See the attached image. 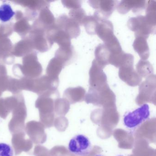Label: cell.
Returning <instances> with one entry per match:
<instances>
[{
  "instance_id": "1",
  "label": "cell",
  "mask_w": 156,
  "mask_h": 156,
  "mask_svg": "<svg viewBox=\"0 0 156 156\" xmlns=\"http://www.w3.org/2000/svg\"><path fill=\"white\" fill-rule=\"evenodd\" d=\"M150 116L149 106L147 104H143L133 111L127 112L124 115V125L129 129H135L148 119Z\"/></svg>"
},
{
  "instance_id": "2",
  "label": "cell",
  "mask_w": 156,
  "mask_h": 156,
  "mask_svg": "<svg viewBox=\"0 0 156 156\" xmlns=\"http://www.w3.org/2000/svg\"><path fill=\"white\" fill-rule=\"evenodd\" d=\"M69 151L78 156L88 155L92 149V145L89 138L83 134H77L69 141L68 146Z\"/></svg>"
},
{
  "instance_id": "3",
  "label": "cell",
  "mask_w": 156,
  "mask_h": 156,
  "mask_svg": "<svg viewBox=\"0 0 156 156\" xmlns=\"http://www.w3.org/2000/svg\"><path fill=\"white\" fill-rule=\"evenodd\" d=\"M127 26L130 30L135 32L136 37L140 36L147 39L150 34L155 33L156 31V28L148 23L144 16L130 18L128 21Z\"/></svg>"
},
{
  "instance_id": "4",
  "label": "cell",
  "mask_w": 156,
  "mask_h": 156,
  "mask_svg": "<svg viewBox=\"0 0 156 156\" xmlns=\"http://www.w3.org/2000/svg\"><path fill=\"white\" fill-rule=\"evenodd\" d=\"M89 5L96 9L94 16L100 20H105L108 19L116 9L119 4L117 1H89Z\"/></svg>"
},
{
  "instance_id": "5",
  "label": "cell",
  "mask_w": 156,
  "mask_h": 156,
  "mask_svg": "<svg viewBox=\"0 0 156 156\" xmlns=\"http://www.w3.org/2000/svg\"><path fill=\"white\" fill-rule=\"evenodd\" d=\"M103 67L94 60L89 72L90 88L100 89L107 85V77L103 71Z\"/></svg>"
},
{
  "instance_id": "6",
  "label": "cell",
  "mask_w": 156,
  "mask_h": 156,
  "mask_svg": "<svg viewBox=\"0 0 156 156\" xmlns=\"http://www.w3.org/2000/svg\"><path fill=\"white\" fill-rule=\"evenodd\" d=\"M119 76L123 82L131 87L139 85L142 80V77L135 70L133 66L120 67L119 71Z\"/></svg>"
},
{
  "instance_id": "7",
  "label": "cell",
  "mask_w": 156,
  "mask_h": 156,
  "mask_svg": "<svg viewBox=\"0 0 156 156\" xmlns=\"http://www.w3.org/2000/svg\"><path fill=\"white\" fill-rule=\"evenodd\" d=\"M146 1L139 0H127L120 2L117 6V9L120 14H125L132 10L133 12H138L145 9Z\"/></svg>"
},
{
  "instance_id": "8",
  "label": "cell",
  "mask_w": 156,
  "mask_h": 156,
  "mask_svg": "<svg viewBox=\"0 0 156 156\" xmlns=\"http://www.w3.org/2000/svg\"><path fill=\"white\" fill-rule=\"evenodd\" d=\"M134 56L130 54L126 53L123 51L118 53L112 54L109 57V64L120 68L123 66H133Z\"/></svg>"
},
{
  "instance_id": "9",
  "label": "cell",
  "mask_w": 156,
  "mask_h": 156,
  "mask_svg": "<svg viewBox=\"0 0 156 156\" xmlns=\"http://www.w3.org/2000/svg\"><path fill=\"white\" fill-rule=\"evenodd\" d=\"M96 34L104 43L109 41L115 36L113 23L107 20L99 21L97 28Z\"/></svg>"
},
{
  "instance_id": "10",
  "label": "cell",
  "mask_w": 156,
  "mask_h": 156,
  "mask_svg": "<svg viewBox=\"0 0 156 156\" xmlns=\"http://www.w3.org/2000/svg\"><path fill=\"white\" fill-rule=\"evenodd\" d=\"M147 40L144 37L136 36L133 43L134 50L142 60H147L149 57V48Z\"/></svg>"
},
{
  "instance_id": "11",
  "label": "cell",
  "mask_w": 156,
  "mask_h": 156,
  "mask_svg": "<svg viewBox=\"0 0 156 156\" xmlns=\"http://www.w3.org/2000/svg\"><path fill=\"white\" fill-rule=\"evenodd\" d=\"M111 52L106 46L103 44H100L96 47L95 51V61L103 68L109 64V57Z\"/></svg>"
},
{
  "instance_id": "12",
  "label": "cell",
  "mask_w": 156,
  "mask_h": 156,
  "mask_svg": "<svg viewBox=\"0 0 156 156\" xmlns=\"http://www.w3.org/2000/svg\"><path fill=\"white\" fill-rule=\"evenodd\" d=\"M64 25L66 33L71 39L77 38L81 33L80 25L73 19L65 16L63 18Z\"/></svg>"
},
{
  "instance_id": "13",
  "label": "cell",
  "mask_w": 156,
  "mask_h": 156,
  "mask_svg": "<svg viewBox=\"0 0 156 156\" xmlns=\"http://www.w3.org/2000/svg\"><path fill=\"white\" fill-rule=\"evenodd\" d=\"M152 65L147 60H140L136 65V72L141 77H147L153 74Z\"/></svg>"
},
{
  "instance_id": "14",
  "label": "cell",
  "mask_w": 156,
  "mask_h": 156,
  "mask_svg": "<svg viewBox=\"0 0 156 156\" xmlns=\"http://www.w3.org/2000/svg\"><path fill=\"white\" fill-rule=\"evenodd\" d=\"M156 2L155 1H149L147 4L146 15L148 23L153 28H156Z\"/></svg>"
},
{
  "instance_id": "15",
  "label": "cell",
  "mask_w": 156,
  "mask_h": 156,
  "mask_svg": "<svg viewBox=\"0 0 156 156\" xmlns=\"http://www.w3.org/2000/svg\"><path fill=\"white\" fill-rule=\"evenodd\" d=\"M100 20L94 16H87L84 20L83 25L86 31L90 35L96 34V30Z\"/></svg>"
},
{
  "instance_id": "16",
  "label": "cell",
  "mask_w": 156,
  "mask_h": 156,
  "mask_svg": "<svg viewBox=\"0 0 156 156\" xmlns=\"http://www.w3.org/2000/svg\"><path fill=\"white\" fill-rule=\"evenodd\" d=\"M15 14L9 4L5 3L0 6V20L3 22L9 21Z\"/></svg>"
},
{
  "instance_id": "17",
  "label": "cell",
  "mask_w": 156,
  "mask_h": 156,
  "mask_svg": "<svg viewBox=\"0 0 156 156\" xmlns=\"http://www.w3.org/2000/svg\"><path fill=\"white\" fill-rule=\"evenodd\" d=\"M69 15L70 18L74 20L80 26L83 25V21L87 16L85 11L81 8L71 10Z\"/></svg>"
},
{
  "instance_id": "18",
  "label": "cell",
  "mask_w": 156,
  "mask_h": 156,
  "mask_svg": "<svg viewBox=\"0 0 156 156\" xmlns=\"http://www.w3.org/2000/svg\"><path fill=\"white\" fill-rule=\"evenodd\" d=\"M12 147L6 143H0V156H13Z\"/></svg>"
},
{
  "instance_id": "19",
  "label": "cell",
  "mask_w": 156,
  "mask_h": 156,
  "mask_svg": "<svg viewBox=\"0 0 156 156\" xmlns=\"http://www.w3.org/2000/svg\"><path fill=\"white\" fill-rule=\"evenodd\" d=\"M64 4L66 7L68 9H79L81 8L82 6V2L80 1H74V0H70V1H65L63 2Z\"/></svg>"
},
{
  "instance_id": "20",
  "label": "cell",
  "mask_w": 156,
  "mask_h": 156,
  "mask_svg": "<svg viewBox=\"0 0 156 156\" xmlns=\"http://www.w3.org/2000/svg\"><path fill=\"white\" fill-rule=\"evenodd\" d=\"M95 156H105V155H102V154H98L95 155Z\"/></svg>"
}]
</instances>
